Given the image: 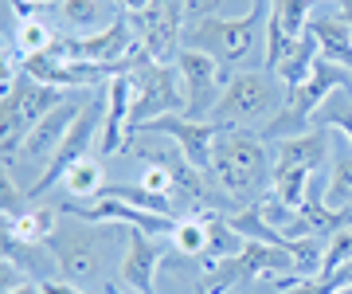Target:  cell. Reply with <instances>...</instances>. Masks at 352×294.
<instances>
[{"label":"cell","mask_w":352,"mask_h":294,"mask_svg":"<svg viewBox=\"0 0 352 294\" xmlns=\"http://www.w3.org/2000/svg\"><path fill=\"white\" fill-rule=\"evenodd\" d=\"M329 149H333L329 129H309L302 138L274 141V145H270V154H274L270 196L282 200V204H289V208H302L305 192H309V180H314V173H321Z\"/></svg>","instance_id":"cell-4"},{"label":"cell","mask_w":352,"mask_h":294,"mask_svg":"<svg viewBox=\"0 0 352 294\" xmlns=\"http://www.w3.org/2000/svg\"><path fill=\"white\" fill-rule=\"evenodd\" d=\"M4 294H43V286L36 279H24V282H16V286H8Z\"/></svg>","instance_id":"cell-30"},{"label":"cell","mask_w":352,"mask_h":294,"mask_svg":"<svg viewBox=\"0 0 352 294\" xmlns=\"http://www.w3.org/2000/svg\"><path fill=\"white\" fill-rule=\"evenodd\" d=\"M337 294H352V286H344V291H337Z\"/></svg>","instance_id":"cell-34"},{"label":"cell","mask_w":352,"mask_h":294,"mask_svg":"<svg viewBox=\"0 0 352 294\" xmlns=\"http://www.w3.org/2000/svg\"><path fill=\"white\" fill-rule=\"evenodd\" d=\"M102 294H122V291H118V286H113V282H106V286H102Z\"/></svg>","instance_id":"cell-32"},{"label":"cell","mask_w":352,"mask_h":294,"mask_svg":"<svg viewBox=\"0 0 352 294\" xmlns=\"http://www.w3.org/2000/svg\"><path fill=\"white\" fill-rule=\"evenodd\" d=\"M98 118H106V94H98V98H90L87 106H82V114L75 118V126L67 129L63 145L55 149V157L47 161V169H43V177L32 185V189L24 192V200H43L59 180L71 173V169L82 161V157L90 154V145H94V138H98Z\"/></svg>","instance_id":"cell-8"},{"label":"cell","mask_w":352,"mask_h":294,"mask_svg":"<svg viewBox=\"0 0 352 294\" xmlns=\"http://www.w3.org/2000/svg\"><path fill=\"white\" fill-rule=\"evenodd\" d=\"M286 271H294V255H289L286 247L247 240V247H243L239 255L223 259V267L215 271L212 279H204V294H223V291H231L235 282H251V279H258V275L278 279V275H286Z\"/></svg>","instance_id":"cell-10"},{"label":"cell","mask_w":352,"mask_h":294,"mask_svg":"<svg viewBox=\"0 0 352 294\" xmlns=\"http://www.w3.org/2000/svg\"><path fill=\"white\" fill-rule=\"evenodd\" d=\"M270 169H274V154L254 129H223L215 138L212 180L227 196V204H235V212L266 200Z\"/></svg>","instance_id":"cell-1"},{"label":"cell","mask_w":352,"mask_h":294,"mask_svg":"<svg viewBox=\"0 0 352 294\" xmlns=\"http://www.w3.org/2000/svg\"><path fill=\"white\" fill-rule=\"evenodd\" d=\"M168 235H173L180 255H204V251H208V224H204V216L196 208H192L188 216L176 220V228L168 231Z\"/></svg>","instance_id":"cell-24"},{"label":"cell","mask_w":352,"mask_h":294,"mask_svg":"<svg viewBox=\"0 0 352 294\" xmlns=\"http://www.w3.org/2000/svg\"><path fill=\"white\" fill-rule=\"evenodd\" d=\"M314 0H270V16H274L282 32H286L294 43H302L305 32H309V20H314Z\"/></svg>","instance_id":"cell-23"},{"label":"cell","mask_w":352,"mask_h":294,"mask_svg":"<svg viewBox=\"0 0 352 294\" xmlns=\"http://www.w3.org/2000/svg\"><path fill=\"white\" fill-rule=\"evenodd\" d=\"M63 185H67V196H75V200H98L102 189H106V185H102V161L94 154H87L63 177Z\"/></svg>","instance_id":"cell-22"},{"label":"cell","mask_w":352,"mask_h":294,"mask_svg":"<svg viewBox=\"0 0 352 294\" xmlns=\"http://www.w3.org/2000/svg\"><path fill=\"white\" fill-rule=\"evenodd\" d=\"M113 4H118L122 12H129V16H141V12H149L157 0H113Z\"/></svg>","instance_id":"cell-29"},{"label":"cell","mask_w":352,"mask_h":294,"mask_svg":"<svg viewBox=\"0 0 352 294\" xmlns=\"http://www.w3.org/2000/svg\"><path fill=\"white\" fill-rule=\"evenodd\" d=\"M43 286V294H87L82 286H75L71 279H47V282H39Z\"/></svg>","instance_id":"cell-28"},{"label":"cell","mask_w":352,"mask_h":294,"mask_svg":"<svg viewBox=\"0 0 352 294\" xmlns=\"http://www.w3.org/2000/svg\"><path fill=\"white\" fill-rule=\"evenodd\" d=\"M129 83H133L129 134H138L141 126H149L157 118L188 114V98H184V87H180L176 63H153V59H145L141 67L129 71Z\"/></svg>","instance_id":"cell-7"},{"label":"cell","mask_w":352,"mask_h":294,"mask_svg":"<svg viewBox=\"0 0 352 294\" xmlns=\"http://www.w3.org/2000/svg\"><path fill=\"white\" fill-rule=\"evenodd\" d=\"M55 16L67 32L75 36H94V32H106V28L118 20V12L110 8V0H59L55 4Z\"/></svg>","instance_id":"cell-17"},{"label":"cell","mask_w":352,"mask_h":294,"mask_svg":"<svg viewBox=\"0 0 352 294\" xmlns=\"http://www.w3.org/2000/svg\"><path fill=\"white\" fill-rule=\"evenodd\" d=\"M325 208L349 212L352 208V145L349 138H333V161L325 177Z\"/></svg>","instance_id":"cell-19"},{"label":"cell","mask_w":352,"mask_h":294,"mask_svg":"<svg viewBox=\"0 0 352 294\" xmlns=\"http://www.w3.org/2000/svg\"><path fill=\"white\" fill-rule=\"evenodd\" d=\"M176 71H180V87H184V98H188V118L196 122H212L215 106L223 98V90L231 87V71L219 67L212 55L196 52V48H184L180 59H176Z\"/></svg>","instance_id":"cell-9"},{"label":"cell","mask_w":352,"mask_h":294,"mask_svg":"<svg viewBox=\"0 0 352 294\" xmlns=\"http://www.w3.org/2000/svg\"><path fill=\"white\" fill-rule=\"evenodd\" d=\"M129 110H133V83H129V75H113L110 87H106V118H102V141H98L102 157L126 149Z\"/></svg>","instance_id":"cell-16"},{"label":"cell","mask_w":352,"mask_h":294,"mask_svg":"<svg viewBox=\"0 0 352 294\" xmlns=\"http://www.w3.org/2000/svg\"><path fill=\"white\" fill-rule=\"evenodd\" d=\"M266 24H270V0H254L243 16H204L184 24V48L212 55L219 67L247 63L258 43H266Z\"/></svg>","instance_id":"cell-2"},{"label":"cell","mask_w":352,"mask_h":294,"mask_svg":"<svg viewBox=\"0 0 352 294\" xmlns=\"http://www.w3.org/2000/svg\"><path fill=\"white\" fill-rule=\"evenodd\" d=\"M67 103L63 87H47V83H36L32 75H20L4 87V106H0V134H4V165H12L20 149H24L28 134L43 122V118L55 110V106Z\"/></svg>","instance_id":"cell-5"},{"label":"cell","mask_w":352,"mask_h":294,"mask_svg":"<svg viewBox=\"0 0 352 294\" xmlns=\"http://www.w3.org/2000/svg\"><path fill=\"white\" fill-rule=\"evenodd\" d=\"M138 134H161V138H173L176 149L188 157L200 173H212L215 138L223 134V126H215V122H196V118H188V114H168V118L149 122V126H141Z\"/></svg>","instance_id":"cell-12"},{"label":"cell","mask_w":352,"mask_h":294,"mask_svg":"<svg viewBox=\"0 0 352 294\" xmlns=\"http://www.w3.org/2000/svg\"><path fill=\"white\" fill-rule=\"evenodd\" d=\"M4 259H8V263H16V267L24 271V275H36V282L55 279L51 271L59 267V263H55V255H51L47 243L20 240V235H8V231H4Z\"/></svg>","instance_id":"cell-20"},{"label":"cell","mask_w":352,"mask_h":294,"mask_svg":"<svg viewBox=\"0 0 352 294\" xmlns=\"http://www.w3.org/2000/svg\"><path fill=\"white\" fill-rule=\"evenodd\" d=\"M161 247L149 240V231L126 228V251H122V282L138 294H157V267H161Z\"/></svg>","instance_id":"cell-15"},{"label":"cell","mask_w":352,"mask_h":294,"mask_svg":"<svg viewBox=\"0 0 352 294\" xmlns=\"http://www.w3.org/2000/svg\"><path fill=\"white\" fill-rule=\"evenodd\" d=\"M55 36H51V28L43 20H20L16 28V55L24 59V55H36V52H47Z\"/></svg>","instance_id":"cell-25"},{"label":"cell","mask_w":352,"mask_h":294,"mask_svg":"<svg viewBox=\"0 0 352 294\" xmlns=\"http://www.w3.org/2000/svg\"><path fill=\"white\" fill-rule=\"evenodd\" d=\"M309 36L317 39V52L329 63H340L352 71V28L340 16H314L309 20Z\"/></svg>","instance_id":"cell-18"},{"label":"cell","mask_w":352,"mask_h":294,"mask_svg":"<svg viewBox=\"0 0 352 294\" xmlns=\"http://www.w3.org/2000/svg\"><path fill=\"white\" fill-rule=\"evenodd\" d=\"M51 255L63 271V279H71L75 286H94L102 279V263L110 259V251L118 247V228H75V224H59L51 231Z\"/></svg>","instance_id":"cell-6"},{"label":"cell","mask_w":352,"mask_h":294,"mask_svg":"<svg viewBox=\"0 0 352 294\" xmlns=\"http://www.w3.org/2000/svg\"><path fill=\"white\" fill-rule=\"evenodd\" d=\"M59 212H63V216H75V220H87V224H126V228H141V231H173L176 228V216L145 212V208L126 204V200H113V196H98L94 204L63 200Z\"/></svg>","instance_id":"cell-13"},{"label":"cell","mask_w":352,"mask_h":294,"mask_svg":"<svg viewBox=\"0 0 352 294\" xmlns=\"http://www.w3.org/2000/svg\"><path fill=\"white\" fill-rule=\"evenodd\" d=\"M82 106H87V103H63V106H55V110H51V114L43 118L32 134H28L24 149H20V157H16V161H51V157H55V149L63 145L67 129L75 126V118L82 114ZM16 161H12V165H4V173H16Z\"/></svg>","instance_id":"cell-14"},{"label":"cell","mask_w":352,"mask_h":294,"mask_svg":"<svg viewBox=\"0 0 352 294\" xmlns=\"http://www.w3.org/2000/svg\"><path fill=\"white\" fill-rule=\"evenodd\" d=\"M55 228H59V224H55V212H51V208H24V212H4V231H8V235H20V240L47 243Z\"/></svg>","instance_id":"cell-21"},{"label":"cell","mask_w":352,"mask_h":294,"mask_svg":"<svg viewBox=\"0 0 352 294\" xmlns=\"http://www.w3.org/2000/svg\"><path fill=\"white\" fill-rule=\"evenodd\" d=\"M337 16L352 28V0H337Z\"/></svg>","instance_id":"cell-31"},{"label":"cell","mask_w":352,"mask_h":294,"mask_svg":"<svg viewBox=\"0 0 352 294\" xmlns=\"http://www.w3.org/2000/svg\"><path fill=\"white\" fill-rule=\"evenodd\" d=\"M133 28H138L141 52L149 55L153 63H176L180 52H184V8L180 0H157L149 12L129 16Z\"/></svg>","instance_id":"cell-11"},{"label":"cell","mask_w":352,"mask_h":294,"mask_svg":"<svg viewBox=\"0 0 352 294\" xmlns=\"http://www.w3.org/2000/svg\"><path fill=\"white\" fill-rule=\"evenodd\" d=\"M28 4H36V8H47V4H55V0H28Z\"/></svg>","instance_id":"cell-33"},{"label":"cell","mask_w":352,"mask_h":294,"mask_svg":"<svg viewBox=\"0 0 352 294\" xmlns=\"http://www.w3.org/2000/svg\"><path fill=\"white\" fill-rule=\"evenodd\" d=\"M314 129H340L352 145V98L349 103H337V98H329L314 118Z\"/></svg>","instance_id":"cell-26"},{"label":"cell","mask_w":352,"mask_h":294,"mask_svg":"<svg viewBox=\"0 0 352 294\" xmlns=\"http://www.w3.org/2000/svg\"><path fill=\"white\" fill-rule=\"evenodd\" d=\"M286 98H289V87L274 71H243L223 90L212 122L223 129H258L263 134L286 110Z\"/></svg>","instance_id":"cell-3"},{"label":"cell","mask_w":352,"mask_h":294,"mask_svg":"<svg viewBox=\"0 0 352 294\" xmlns=\"http://www.w3.org/2000/svg\"><path fill=\"white\" fill-rule=\"evenodd\" d=\"M180 8H184V20H204V16H215L223 8V0H180Z\"/></svg>","instance_id":"cell-27"}]
</instances>
